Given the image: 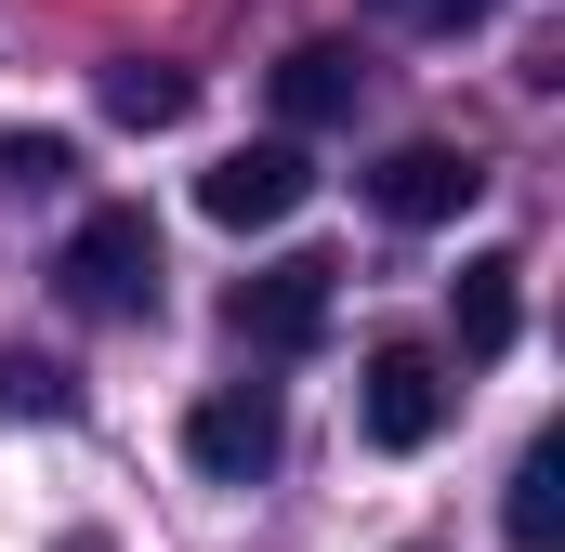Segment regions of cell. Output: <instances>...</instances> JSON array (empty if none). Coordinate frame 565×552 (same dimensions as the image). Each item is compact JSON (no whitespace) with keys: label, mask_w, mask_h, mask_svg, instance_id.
<instances>
[{"label":"cell","mask_w":565,"mask_h":552,"mask_svg":"<svg viewBox=\"0 0 565 552\" xmlns=\"http://www.w3.org/2000/svg\"><path fill=\"white\" fill-rule=\"evenodd\" d=\"M66 302L79 316H145L158 302V224H145V198H106V211H79V237H66Z\"/></svg>","instance_id":"6da1fadb"},{"label":"cell","mask_w":565,"mask_h":552,"mask_svg":"<svg viewBox=\"0 0 565 552\" xmlns=\"http://www.w3.org/2000/svg\"><path fill=\"white\" fill-rule=\"evenodd\" d=\"M329 289H342V264L289 251V264H264V276H237V289H224V329H237V342H264V355H302V342L329 329Z\"/></svg>","instance_id":"7a4b0ae2"},{"label":"cell","mask_w":565,"mask_h":552,"mask_svg":"<svg viewBox=\"0 0 565 552\" xmlns=\"http://www.w3.org/2000/svg\"><path fill=\"white\" fill-rule=\"evenodd\" d=\"M302 198H316V171H302V145H237V158H211V171H198V211H211V224H237V237H264V224H289V211H302Z\"/></svg>","instance_id":"3957f363"},{"label":"cell","mask_w":565,"mask_h":552,"mask_svg":"<svg viewBox=\"0 0 565 552\" xmlns=\"http://www.w3.org/2000/svg\"><path fill=\"white\" fill-rule=\"evenodd\" d=\"M355 421H369V447H395V460L434 447V434H447V369H434L422 342H382L369 382H355Z\"/></svg>","instance_id":"277c9868"},{"label":"cell","mask_w":565,"mask_h":552,"mask_svg":"<svg viewBox=\"0 0 565 552\" xmlns=\"http://www.w3.org/2000/svg\"><path fill=\"white\" fill-rule=\"evenodd\" d=\"M277 447H289V421H277L264 382H224V395H198V421H184V460H198V474H224V487L277 474Z\"/></svg>","instance_id":"5b68a950"},{"label":"cell","mask_w":565,"mask_h":552,"mask_svg":"<svg viewBox=\"0 0 565 552\" xmlns=\"http://www.w3.org/2000/svg\"><path fill=\"white\" fill-rule=\"evenodd\" d=\"M473 198H487V158H460V145H395L369 171V211L382 224H460Z\"/></svg>","instance_id":"8992f818"},{"label":"cell","mask_w":565,"mask_h":552,"mask_svg":"<svg viewBox=\"0 0 565 552\" xmlns=\"http://www.w3.org/2000/svg\"><path fill=\"white\" fill-rule=\"evenodd\" d=\"M447 316H460V355H473V369L513 355V329H526V264H513V251H473L460 289H447Z\"/></svg>","instance_id":"52a82bcc"},{"label":"cell","mask_w":565,"mask_h":552,"mask_svg":"<svg viewBox=\"0 0 565 552\" xmlns=\"http://www.w3.org/2000/svg\"><path fill=\"white\" fill-rule=\"evenodd\" d=\"M355 79H369V66H355V40H302V53L277 66V119H289V132L355 119Z\"/></svg>","instance_id":"ba28073f"},{"label":"cell","mask_w":565,"mask_h":552,"mask_svg":"<svg viewBox=\"0 0 565 552\" xmlns=\"http://www.w3.org/2000/svg\"><path fill=\"white\" fill-rule=\"evenodd\" d=\"M184 106H198V79H184L171 53H119V66H106V119H119V132H171Z\"/></svg>","instance_id":"9c48e42d"},{"label":"cell","mask_w":565,"mask_h":552,"mask_svg":"<svg viewBox=\"0 0 565 552\" xmlns=\"http://www.w3.org/2000/svg\"><path fill=\"white\" fill-rule=\"evenodd\" d=\"M500 527H513V552H553V540H565V447H553V434L513 460V500H500Z\"/></svg>","instance_id":"30bf717a"},{"label":"cell","mask_w":565,"mask_h":552,"mask_svg":"<svg viewBox=\"0 0 565 552\" xmlns=\"http://www.w3.org/2000/svg\"><path fill=\"white\" fill-rule=\"evenodd\" d=\"M0 421H79V382L26 342H0Z\"/></svg>","instance_id":"8fae6325"},{"label":"cell","mask_w":565,"mask_h":552,"mask_svg":"<svg viewBox=\"0 0 565 552\" xmlns=\"http://www.w3.org/2000/svg\"><path fill=\"white\" fill-rule=\"evenodd\" d=\"M66 171H79V145H66V132H0V198H53Z\"/></svg>","instance_id":"7c38bea8"},{"label":"cell","mask_w":565,"mask_h":552,"mask_svg":"<svg viewBox=\"0 0 565 552\" xmlns=\"http://www.w3.org/2000/svg\"><path fill=\"white\" fill-rule=\"evenodd\" d=\"M382 13H395V26H422V40H460V26H487L500 0H382Z\"/></svg>","instance_id":"4fadbf2b"},{"label":"cell","mask_w":565,"mask_h":552,"mask_svg":"<svg viewBox=\"0 0 565 552\" xmlns=\"http://www.w3.org/2000/svg\"><path fill=\"white\" fill-rule=\"evenodd\" d=\"M66 552H106V540H66Z\"/></svg>","instance_id":"5bb4252c"}]
</instances>
